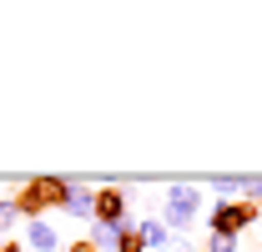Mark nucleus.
Instances as JSON below:
<instances>
[{
  "mask_svg": "<svg viewBox=\"0 0 262 252\" xmlns=\"http://www.w3.org/2000/svg\"><path fill=\"white\" fill-rule=\"evenodd\" d=\"M66 192H71L66 177H20V187L10 197H15V207H20L26 222H40L51 207H66Z\"/></svg>",
  "mask_w": 262,
  "mask_h": 252,
  "instance_id": "1",
  "label": "nucleus"
},
{
  "mask_svg": "<svg viewBox=\"0 0 262 252\" xmlns=\"http://www.w3.org/2000/svg\"><path fill=\"white\" fill-rule=\"evenodd\" d=\"M262 222V207L257 202H247V197H237V202H212L207 207V232H217V237H242V232H252Z\"/></svg>",
  "mask_w": 262,
  "mask_h": 252,
  "instance_id": "2",
  "label": "nucleus"
},
{
  "mask_svg": "<svg viewBox=\"0 0 262 252\" xmlns=\"http://www.w3.org/2000/svg\"><path fill=\"white\" fill-rule=\"evenodd\" d=\"M202 202H207V197H202V187H196V182H171V187H166V197H162V222L182 237V232L202 217Z\"/></svg>",
  "mask_w": 262,
  "mask_h": 252,
  "instance_id": "3",
  "label": "nucleus"
},
{
  "mask_svg": "<svg viewBox=\"0 0 262 252\" xmlns=\"http://www.w3.org/2000/svg\"><path fill=\"white\" fill-rule=\"evenodd\" d=\"M131 222V192L121 182H96V227H121Z\"/></svg>",
  "mask_w": 262,
  "mask_h": 252,
  "instance_id": "4",
  "label": "nucleus"
},
{
  "mask_svg": "<svg viewBox=\"0 0 262 252\" xmlns=\"http://www.w3.org/2000/svg\"><path fill=\"white\" fill-rule=\"evenodd\" d=\"M66 182H71V192H66L61 212H71V217H81V222H96V182L91 177H66Z\"/></svg>",
  "mask_w": 262,
  "mask_h": 252,
  "instance_id": "5",
  "label": "nucleus"
},
{
  "mask_svg": "<svg viewBox=\"0 0 262 252\" xmlns=\"http://www.w3.org/2000/svg\"><path fill=\"white\" fill-rule=\"evenodd\" d=\"M136 227H141V242H146V252H171V247H177V232H171L162 217H136Z\"/></svg>",
  "mask_w": 262,
  "mask_h": 252,
  "instance_id": "6",
  "label": "nucleus"
},
{
  "mask_svg": "<svg viewBox=\"0 0 262 252\" xmlns=\"http://www.w3.org/2000/svg\"><path fill=\"white\" fill-rule=\"evenodd\" d=\"M26 252H61V232L51 222H26Z\"/></svg>",
  "mask_w": 262,
  "mask_h": 252,
  "instance_id": "7",
  "label": "nucleus"
},
{
  "mask_svg": "<svg viewBox=\"0 0 262 252\" xmlns=\"http://www.w3.org/2000/svg\"><path fill=\"white\" fill-rule=\"evenodd\" d=\"M20 207H15V197H0V242H10V232L20 227Z\"/></svg>",
  "mask_w": 262,
  "mask_h": 252,
  "instance_id": "8",
  "label": "nucleus"
},
{
  "mask_svg": "<svg viewBox=\"0 0 262 252\" xmlns=\"http://www.w3.org/2000/svg\"><path fill=\"white\" fill-rule=\"evenodd\" d=\"M116 252H146L141 227H136V222H121V227H116Z\"/></svg>",
  "mask_w": 262,
  "mask_h": 252,
  "instance_id": "9",
  "label": "nucleus"
},
{
  "mask_svg": "<svg viewBox=\"0 0 262 252\" xmlns=\"http://www.w3.org/2000/svg\"><path fill=\"white\" fill-rule=\"evenodd\" d=\"M237 242H242V237H217V232H207L202 252H237Z\"/></svg>",
  "mask_w": 262,
  "mask_h": 252,
  "instance_id": "10",
  "label": "nucleus"
},
{
  "mask_svg": "<svg viewBox=\"0 0 262 252\" xmlns=\"http://www.w3.org/2000/svg\"><path fill=\"white\" fill-rule=\"evenodd\" d=\"M66 252H101V247H96V242H91V237H76V242H71V247H66Z\"/></svg>",
  "mask_w": 262,
  "mask_h": 252,
  "instance_id": "11",
  "label": "nucleus"
},
{
  "mask_svg": "<svg viewBox=\"0 0 262 252\" xmlns=\"http://www.w3.org/2000/svg\"><path fill=\"white\" fill-rule=\"evenodd\" d=\"M0 252H26V242H15V237H10V242H0Z\"/></svg>",
  "mask_w": 262,
  "mask_h": 252,
  "instance_id": "12",
  "label": "nucleus"
},
{
  "mask_svg": "<svg viewBox=\"0 0 262 252\" xmlns=\"http://www.w3.org/2000/svg\"><path fill=\"white\" fill-rule=\"evenodd\" d=\"M171 252H196V247L187 242V237H177V247H171Z\"/></svg>",
  "mask_w": 262,
  "mask_h": 252,
  "instance_id": "13",
  "label": "nucleus"
}]
</instances>
